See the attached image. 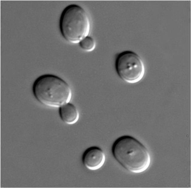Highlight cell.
I'll return each mask as SVG.
<instances>
[{"label": "cell", "instance_id": "5b68a950", "mask_svg": "<svg viewBox=\"0 0 191 188\" xmlns=\"http://www.w3.org/2000/svg\"><path fill=\"white\" fill-rule=\"evenodd\" d=\"M105 160V153L100 148L96 146L87 149L84 152L82 158L84 166L91 170L99 169L103 165Z\"/></svg>", "mask_w": 191, "mask_h": 188}, {"label": "cell", "instance_id": "3957f363", "mask_svg": "<svg viewBox=\"0 0 191 188\" xmlns=\"http://www.w3.org/2000/svg\"><path fill=\"white\" fill-rule=\"evenodd\" d=\"M61 34L68 42L79 43L89 36L91 24L86 11L78 5H69L63 10L59 21Z\"/></svg>", "mask_w": 191, "mask_h": 188}, {"label": "cell", "instance_id": "52a82bcc", "mask_svg": "<svg viewBox=\"0 0 191 188\" xmlns=\"http://www.w3.org/2000/svg\"><path fill=\"white\" fill-rule=\"evenodd\" d=\"M79 44L83 50L88 52L93 50L96 46L95 41L93 38L89 36L83 39Z\"/></svg>", "mask_w": 191, "mask_h": 188}, {"label": "cell", "instance_id": "277c9868", "mask_svg": "<svg viewBox=\"0 0 191 188\" xmlns=\"http://www.w3.org/2000/svg\"><path fill=\"white\" fill-rule=\"evenodd\" d=\"M115 66L119 77L128 83L139 82L145 74V66L142 58L132 51H124L118 54L116 59Z\"/></svg>", "mask_w": 191, "mask_h": 188}, {"label": "cell", "instance_id": "6da1fadb", "mask_svg": "<svg viewBox=\"0 0 191 188\" xmlns=\"http://www.w3.org/2000/svg\"><path fill=\"white\" fill-rule=\"evenodd\" d=\"M113 156L127 170L134 173L146 171L151 161L147 148L134 137L128 135L121 136L114 143L112 147Z\"/></svg>", "mask_w": 191, "mask_h": 188}, {"label": "cell", "instance_id": "7a4b0ae2", "mask_svg": "<svg viewBox=\"0 0 191 188\" xmlns=\"http://www.w3.org/2000/svg\"><path fill=\"white\" fill-rule=\"evenodd\" d=\"M33 95L42 104L49 107L59 108L70 102L72 89L63 79L52 74H45L38 78L32 87Z\"/></svg>", "mask_w": 191, "mask_h": 188}, {"label": "cell", "instance_id": "8992f818", "mask_svg": "<svg viewBox=\"0 0 191 188\" xmlns=\"http://www.w3.org/2000/svg\"><path fill=\"white\" fill-rule=\"evenodd\" d=\"M59 114L61 120L65 123L72 125L76 123L79 117V113L77 107L70 102L59 108Z\"/></svg>", "mask_w": 191, "mask_h": 188}]
</instances>
